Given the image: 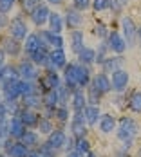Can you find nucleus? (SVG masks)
<instances>
[{
    "label": "nucleus",
    "mask_w": 141,
    "mask_h": 157,
    "mask_svg": "<svg viewBox=\"0 0 141 157\" xmlns=\"http://www.w3.org/2000/svg\"><path fill=\"white\" fill-rule=\"evenodd\" d=\"M123 65H125V56H123V54H114V56L109 54L103 62L100 63L101 72H105V74H112V72L123 69Z\"/></svg>",
    "instance_id": "nucleus-17"
},
{
    "label": "nucleus",
    "mask_w": 141,
    "mask_h": 157,
    "mask_svg": "<svg viewBox=\"0 0 141 157\" xmlns=\"http://www.w3.org/2000/svg\"><path fill=\"white\" fill-rule=\"evenodd\" d=\"M15 4H16V0H0V13H4V15L11 13Z\"/></svg>",
    "instance_id": "nucleus-46"
},
{
    "label": "nucleus",
    "mask_w": 141,
    "mask_h": 157,
    "mask_svg": "<svg viewBox=\"0 0 141 157\" xmlns=\"http://www.w3.org/2000/svg\"><path fill=\"white\" fill-rule=\"evenodd\" d=\"M71 116H72V110H71V107L58 105V107H56V110H54V123H56V126L65 128V126L69 125V121H71Z\"/></svg>",
    "instance_id": "nucleus-29"
},
{
    "label": "nucleus",
    "mask_w": 141,
    "mask_h": 157,
    "mask_svg": "<svg viewBox=\"0 0 141 157\" xmlns=\"http://www.w3.org/2000/svg\"><path fill=\"white\" fill-rule=\"evenodd\" d=\"M141 134V125L139 121L132 116H121L118 117V128H116V134L114 137L119 143L123 141H136Z\"/></svg>",
    "instance_id": "nucleus-2"
},
{
    "label": "nucleus",
    "mask_w": 141,
    "mask_h": 157,
    "mask_svg": "<svg viewBox=\"0 0 141 157\" xmlns=\"http://www.w3.org/2000/svg\"><path fill=\"white\" fill-rule=\"evenodd\" d=\"M7 126H9V137L15 139V141H20L27 130V126L24 125V121L20 119V116H11L9 121H7Z\"/></svg>",
    "instance_id": "nucleus-19"
},
{
    "label": "nucleus",
    "mask_w": 141,
    "mask_h": 157,
    "mask_svg": "<svg viewBox=\"0 0 141 157\" xmlns=\"http://www.w3.org/2000/svg\"><path fill=\"white\" fill-rule=\"evenodd\" d=\"M49 49L47 45H44L42 44V40H40V36H38V33H29L27 34V38L24 40V56H29V54H33L34 51H38V49Z\"/></svg>",
    "instance_id": "nucleus-22"
},
{
    "label": "nucleus",
    "mask_w": 141,
    "mask_h": 157,
    "mask_svg": "<svg viewBox=\"0 0 141 157\" xmlns=\"http://www.w3.org/2000/svg\"><path fill=\"white\" fill-rule=\"evenodd\" d=\"M112 157H134V152H128V150H123L121 146H116L112 152Z\"/></svg>",
    "instance_id": "nucleus-50"
},
{
    "label": "nucleus",
    "mask_w": 141,
    "mask_h": 157,
    "mask_svg": "<svg viewBox=\"0 0 141 157\" xmlns=\"http://www.w3.org/2000/svg\"><path fill=\"white\" fill-rule=\"evenodd\" d=\"M36 83L40 87V92H45V90H51V89H58L63 83V79L58 71H44Z\"/></svg>",
    "instance_id": "nucleus-7"
},
{
    "label": "nucleus",
    "mask_w": 141,
    "mask_h": 157,
    "mask_svg": "<svg viewBox=\"0 0 141 157\" xmlns=\"http://www.w3.org/2000/svg\"><path fill=\"white\" fill-rule=\"evenodd\" d=\"M87 96H85V89H76L71 94V110L72 112H83V109L87 107Z\"/></svg>",
    "instance_id": "nucleus-24"
},
{
    "label": "nucleus",
    "mask_w": 141,
    "mask_h": 157,
    "mask_svg": "<svg viewBox=\"0 0 141 157\" xmlns=\"http://www.w3.org/2000/svg\"><path fill=\"white\" fill-rule=\"evenodd\" d=\"M62 157H85L83 154H80L76 150H71V152H67V154H62Z\"/></svg>",
    "instance_id": "nucleus-53"
},
{
    "label": "nucleus",
    "mask_w": 141,
    "mask_h": 157,
    "mask_svg": "<svg viewBox=\"0 0 141 157\" xmlns=\"http://www.w3.org/2000/svg\"><path fill=\"white\" fill-rule=\"evenodd\" d=\"M74 144H76V139H74V137H72L71 134H67V139H65V144H63L62 154H67V152L74 150Z\"/></svg>",
    "instance_id": "nucleus-49"
},
{
    "label": "nucleus",
    "mask_w": 141,
    "mask_h": 157,
    "mask_svg": "<svg viewBox=\"0 0 141 157\" xmlns=\"http://www.w3.org/2000/svg\"><path fill=\"white\" fill-rule=\"evenodd\" d=\"M69 45H71V51L74 54H78L81 49L85 47V34L81 29H72L69 33Z\"/></svg>",
    "instance_id": "nucleus-27"
},
{
    "label": "nucleus",
    "mask_w": 141,
    "mask_h": 157,
    "mask_svg": "<svg viewBox=\"0 0 141 157\" xmlns=\"http://www.w3.org/2000/svg\"><path fill=\"white\" fill-rule=\"evenodd\" d=\"M123 7H125V6H123L119 0H109V9L114 13V15H121Z\"/></svg>",
    "instance_id": "nucleus-48"
},
{
    "label": "nucleus",
    "mask_w": 141,
    "mask_h": 157,
    "mask_svg": "<svg viewBox=\"0 0 141 157\" xmlns=\"http://www.w3.org/2000/svg\"><path fill=\"white\" fill-rule=\"evenodd\" d=\"M0 96H2V101H18L22 96L18 90V79H11V81H6L0 85Z\"/></svg>",
    "instance_id": "nucleus-18"
},
{
    "label": "nucleus",
    "mask_w": 141,
    "mask_h": 157,
    "mask_svg": "<svg viewBox=\"0 0 141 157\" xmlns=\"http://www.w3.org/2000/svg\"><path fill=\"white\" fill-rule=\"evenodd\" d=\"M134 157H141V144L136 148V150H134Z\"/></svg>",
    "instance_id": "nucleus-58"
},
{
    "label": "nucleus",
    "mask_w": 141,
    "mask_h": 157,
    "mask_svg": "<svg viewBox=\"0 0 141 157\" xmlns=\"http://www.w3.org/2000/svg\"><path fill=\"white\" fill-rule=\"evenodd\" d=\"M69 134H71L74 139L87 137V136L91 134V128H89L87 121H85L83 112H72L71 121H69Z\"/></svg>",
    "instance_id": "nucleus-4"
},
{
    "label": "nucleus",
    "mask_w": 141,
    "mask_h": 157,
    "mask_svg": "<svg viewBox=\"0 0 141 157\" xmlns=\"http://www.w3.org/2000/svg\"><path fill=\"white\" fill-rule=\"evenodd\" d=\"M2 152L7 157H27L31 150L22 141H15L11 137H6V139H2Z\"/></svg>",
    "instance_id": "nucleus-6"
},
{
    "label": "nucleus",
    "mask_w": 141,
    "mask_h": 157,
    "mask_svg": "<svg viewBox=\"0 0 141 157\" xmlns=\"http://www.w3.org/2000/svg\"><path fill=\"white\" fill-rule=\"evenodd\" d=\"M9 117H11V112L7 110L6 103L0 99V123H7V121H9Z\"/></svg>",
    "instance_id": "nucleus-47"
},
{
    "label": "nucleus",
    "mask_w": 141,
    "mask_h": 157,
    "mask_svg": "<svg viewBox=\"0 0 141 157\" xmlns=\"http://www.w3.org/2000/svg\"><path fill=\"white\" fill-rule=\"evenodd\" d=\"M65 45V40H63L62 34H56V33H53L51 34V42H49V47L51 49H63Z\"/></svg>",
    "instance_id": "nucleus-44"
},
{
    "label": "nucleus",
    "mask_w": 141,
    "mask_h": 157,
    "mask_svg": "<svg viewBox=\"0 0 141 157\" xmlns=\"http://www.w3.org/2000/svg\"><path fill=\"white\" fill-rule=\"evenodd\" d=\"M119 2H121L123 6H128V4H130V0H119Z\"/></svg>",
    "instance_id": "nucleus-59"
},
{
    "label": "nucleus",
    "mask_w": 141,
    "mask_h": 157,
    "mask_svg": "<svg viewBox=\"0 0 141 157\" xmlns=\"http://www.w3.org/2000/svg\"><path fill=\"white\" fill-rule=\"evenodd\" d=\"M125 109H128V112H132V114L141 116V90L139 89H134V90H130L127 94V107Z\"/></svg>",
    "instance_id": "nucleus-26"
},
{
    "label": "nucleus",
    "mask_w": 141,
    "mask_h": 157,
    "mask_svg": "<svg viewBox=\"0 0 141 157\" xmlns=\"http://www.w3.org/2000/svg\"><path fill=\"white\" fill-rule=\"evenodd\" d=\"M6 56H7V54H6V52L2 51V47H0V67L6 65Z\"/></svg>",
    "instance_id": "nucleus-55"
},
{
    "label": "nucleus",
    "mask_w": 141,
    "mask_h": 157,
    "mask_svg": "<svg viewBox=\"0 0 141 157\" xmlns=\"http://www.w3.org/2000/svg\"><path fill=\"white\" fill-rule=\"evenodd\" d=\"M85 96H87V103H89V105H101V101H103V94L94 87L92 81H91L89 87L85 89Z\"/></svg>",
    "instance_id": "nucleus-36"
},
{
    "label": "nucleus",
    "mask_w": 141,
    "mask_h": 157,
    "mask_svg": "<svg viewBox=\"0 0 141 157\" xmlns=\"http://www.w3.org/2000/svg\"><path fill=\"white\" fill-rule=\"evenodd\" d=\"M18 90L20 96H27L33 92H40V87L36 81H25V79H18Z\"/></svg>",
    "instance_id": "nucleus-37"
},
{
    "label": "nucleus",
    "mask_w": 141,
    "mask_h": 157,
    "mask_svg": "<svg viewBox=\"0 0 141 157\" xmlns=\"http://www.w3.org/2000/svg\"><path fill=\"white\" fill-rule=\"evenodd\" d=\"M138 45L141 49V25H138Z\"/></svg>",
    "instance_id": "nucleus-57"
},
{
    "label": "nucleus",
    "mask_w": 141,
    "mask_h": 157,
    "mask_svg": "<svg viewBox=\"0 0 141 157\" xmlns=\"http://www.w3.org/2000/svg\"><path fill=\"white\" fill-rule=\"evenodd\" d=\"M11 79H20L18 67H16V63H6L4 67H0V85L6 81H11Z\"/></svg>",
    "instance_id": "nucleus-30"
},
{
    "label": "nucleus",
    "mask_w": 141,
    "mask_h": 157,
    "mask_svg": "<svg viewBox=\"0 0 141 157\" xmlns=\"http://www.w3.org/2000/svg\"><path fill=\"white\" fill-rule=\"evenodd\" d=\"M47 6H53V7H60V6H63L65 4V0H44Z\"/></svg>",
    "instance_id": "nucleus-52"
},
{
    "label": "nucleus",
    "mask_w": 141,
    "mask_h": 157,
    "mask_svg": "<svg viewBox=\"0 0 141 157\" xmlns=\"http://www.w3.org/2000/svg\"><path fill=\"white\" fill-rule=\"evenodd\" d=\"M42 101H44V109H56L60 105L58 89H51V90L42 92Z\"/></svg>",
    "instance_id": "nucleus-33"
},
{
    "label": "nucleus",
    "mask_w": 141,
    "mask_h": 157,
    "mask_svg": "<svg viewBox=\"0 0 141 157\" xmlns=\"http://www.w3.org/2000/svg\"><path fill=\"white\" fill-rule=\"evenodd\" d=\"M63 22H65V27L72 31V29H80V27L83 25L85 18H83V13H81V11L74 9V7L71 6V7H67L65 13H63Z\"/></svg>",
    "instance_id": "nucleus-16"
},
{
    "label": "nucleus",
    "mask_w": 141,
    "mask_h": 157,
    "mask_svg": "<svg viewBox=\"0 0 141 157\" xmlns=\"http://www.w3.org/2000/svg\"><path fill=\"white\" fill-rule=\"evenodd\" d=\"M49 15H51V7L47 6L45 2H42V4H40V6H36V7H34L27 16H29V20L33 22V25H34V27L42 29L44 25H47Z\"/></svg>",
    "instance_id": "nucleus-13"
},
{
    "label": "nucleus",
    "mask_w": 141,
    "mask_h": 157,
    "mask_svg": "<svg viewBox=\"0 0 141 157\" xmlns=\"http://www.w3.org/2000/svg\"><path fill=\"white\" fill-rule=\"evenodd\" d=\"M49 51H51V49H45V47L38 49V51H34L33 54L25 56V58H29L36 67H42V69H44V67H45V63L49 62Z\"/></svg>",
    "instance_id": "nucleus-34"
},
{
    "label": "nucleus",
    "mask_w": 141,
    "mask_h": 157,
    "mask_svg": "<svg viewBox=\"0 0 141 157\" xmlns=\"http://www.w3.org/2000/svg\"><path fill=\"white\" fill-rule=\"evenodd\" d=\"M36 150H38V152L42 154V157H60V155H62L60 152L53 150V148H51V146H49V144H47L45 141H42V144H40V146H38Z\"/></svg>",
    "instance_id": "nucleus-41"
},
{
    "label": "nucleus",
    "mask_w": 141,
    "mask_h": 157,
    "mask_svg": "<svg viewBox=\"0 0 141 157\" xmlns=\"http://www.w3.org/2000/svg\"><path fill=\"white\" fill-rule=\"evenodd\" d=\"M65 139H67V130H65V128H60V126H56V128L47 136L44 141H45L53 150H56V152H60V154H62L63 144H65Z\"/></svg>",
    "instance_id": "nucleus-15"
},
{
    "label": "nucleus",
    "mask_w": 141,
    "mask_h": 157,
    "mask_svg": "<svg viewBox=\"0 0 141 157\" xmlns=\"http://www.w3.org/2000/svg\"><path fill=\"white\" fill-rule=\"evenodd\" d=\"M16 116H20V119L24 121V125L27 126V128H33V130H36V126H38V121H40V117H42V112H36V110H29V109H22L18 110V114Z\"/></svg>",
    "instance_id": "nucleus-20"
},
{
    "label": "nucleus",
    "mask_w": 141,
    "mask_h": 157,
    "mask_svg": "<svg viewBox=\"0 0 141 157\" xmlns=\"http://www.w3.org/2000/svg\"><path fill=\"white\" fill-rule=\"evenodd\" d=\"M0 152H2V139H0Z\"/></svg>",
    "instance_id": "nucleus-61"
},
{
    "label": "nucleus",
    "mask_w": 141,
    "mask_h": 157,
    "mask_svg": "<svg viewBox=\"0 0 141 157\" xmlns=\"http://www.w3.org/2000/svg\"><path fill=\"white\" fill-rule=\"evenodd\" d=\"M116 128H118V117L110 112H103L98 121V134L103 137H110L116 134Z\"/></svg>",
    "instance_id": "nucleus-8"
},
{
    "label": "nucleus",
    "mask_w": 141,
    "mask_h": 157,
    "mask_svg": "<svg viewBox=\"0 0 141 157\" xmlns=\"http://www.w3.org/2000/svg\"><path fill=\"white\" fill-rule=\"evenodd\" d=\"M76 58H78V60H76L78 63H83V65H87V67H92L94 63H96V49L85 45V47L76 54Z\"/></svg>",
    "instance_id": "nucleus-32"
},
{
    "label": "nucleus",
    "mask_w": 141,
    "mask_h": 157,
    "mask_svg": "<svg viewBox=\"0 0 141 157\" xmlns=\"http://www.w3.org/2000/svg\"><path fill=\"white\" fill-rule=\"evenodd\" d=\"M107 45L110 49V54H123L127 51V42L123 38V34L116 29H112L107 36Z\"/></svg>",
    "instance_id": "nucleus-14"
},
{
    "label": "nucleus",
    "mask_w": 141,
    "mask_h": 157,
    "mask_svg": "<svg viewBox=\"0 0 141 157\" xmlns=\"http://www.w3.org/2000/svg\"><path fill=\"white\" fill-rule=\"evenodd\" d=\"M85 157H101V154H100V152H98V150H89V152H87V154H85Z\"/></svg>",
    "instance_id": "nucleus-54"
},
{
    "label": "nucleus",
    "mask_w": 141,
    "mask_h": 157,
    "mask_svg": "<svg viewBox=\"0 0 141 157\" xmlns=\"http://www.w3.org/2000/svg\"><path fill=\"white\" fill-rule=\"evenodd\" d=\"M20 141L24 143L29 150H36L40 144H42V141H44V137L38 134V130H33V128H27L25 130V134H24V137L20 139Z\"/></svg>",
    "instance_id": "nucleus-28"
},
{
    "label": "nucleus",
    "mask_w": 141,
    "mask_h": 157,
    "mask_svg": "<svg viewBox=\"0 0 141 157\" xmlns=\"http://www.w3.org/2000/svg\"><path fill=\"white\" fill-rule=\"evenodd\" d=\"M47 25H49V29H51L53 33H56V34H62L63 27H65L63 15H62V13H58V11H51L49 20H47Z\"/></svg>",
    "instance_id": "nucleus-31"
},
{
    "label": "nucleus",
    "mask_w": 141,
    "mask_h": 157,
    "mask_svg": "<svg viewBox=\"0 0 141 157\" xmlns=\"http://www.w3.org/2000/svg\"><path fill=\"white\" fill-rule=\"evenodd\" d=\"M92 9L94 13H101L109 9V0H92Z\"/></svg>",
    "instance_id": "nucleus-45"
},
{
    "label": "nucleus",
    "mask_w": 141,
    "mask_h": 157,
    "mask_svg": "<svg viewBox=\"0 0 141 157\" xmlns=\"http://www.w3.org/2000/svg\"><path fill=\"white\" fill-rule=\"evenodd\" d=\"M7 33H9V36H13V38L20 40V42H24L31 31H29V25H27V22L24 20V16L16 15V16H13V18L9 20Z\"/></svg>",
    "instance_id": "nucleus-5"
},
{
    "label": "nucleus",
    "mask_w": 141,
    "mask_h": 157,
    "mask_svg": "<svg viewBox=\"0 0 141 157\" xmlns=\"http://www.w3.org/2000/svg\"><path fill=\"white\" fill-rule=\"evenodd\" d=\"M27 157H42V154H40L38 150H31V152H29V155H27Z\"/></svg>",
    "instance_id": "nucleus-56"
},
{
    "label": "nucleus",
    "mask_w": 141,
    "mask_h": 157,
    "mask_svg": "<svg viewBox=\"0 0 141 157\" xmlns=\"http://www.w3.org/2000/svg\"><path fill=\"white\" fill-rule=\"evenodd\" d=\"M65 65H67L65 49H51L49 51V62L45 63L44 71H62Z\"/></svg>",
    "instance_id": "nucleus-11"
},
{
    "label": "nucleus",
    "mask_w": 141,
    "mask_h": 157,
    "mask_svg": "<svg viewBox=\"0 0 141 157\" xmlns=\"http://www.w3.org/2000/svg\"><path fill=\"white\" fill-rule=\"evenodd\" d=\"M18 67V74H20V79H25V81H38L40 78V71L34 63L29 60V58H22L20 62L16 63Z\"/></svg>",
    "instance_id": "nucleus-9"
},
{
    "label": "nucleus",
    "mask_w": 141,
    "mask_h": 157,
    "mask_svg": "<svg viewBox=\"0 0 141 157\" xmlns=\"http://www.w3.org/2000/svg\"><path fill=\"white\" fill-rule=\"evenodd\" d=\"M101 114H103V112H101V107H100V105H87V107L83 109L85 121H87V125H89L91 130L98 126V121H100Z\"/></svg>",
    "instance_id": "nucleus-25"
},
{
    "label": "nucleus",
    "mask_w": 141,
    "mask_h": 157,
    "mask_svg": "<svg viewBox=\"0 0 141 157\" xmlns=\"http://www.w3.org/2000/svg\"><path fill=\"white\" fill-rule=\"evenodd\" d=\"M110 83H112V92L114 94H123V92H127L128 83H130V72L127 69H119V71L112 72Z\"/></svg>",
    "instance_id": "nucleus-10"
},
{
    "label": "nucleus",
    "mask_w": 141,
    "mask_h": 157,
    "mask_svg": "<svg viewBox=\"0 0 141 157\" xmlns=\"http://www.w3.org/2000/svg\"><path fill=\"white\" fill-rule=\"evenodd\" d=\"M7 25H9V18H7V15H4V13H0V29H7Z\"/></svg>",
    "instance_id": "nucleus-51"
},
{
    "label": "nucleus",
    "mask_w": 141,
    "mask_h": 157,
    "mask_svg": "<svg viewBox=\"0 0 141 157\" xmlns=\"http://www.w3.org/2000/svg\"><path fill=\"white\" fill-rule=\"evenodd\" d=\"M0 47L2 51L7 54V56H11V58H18L22 52H24V42H20V40H16L13 36H4V38H0Z\"/></svg>",
    "instance_id": "nucleus-12"
},
{
    "label": "nucleus",
    "mask_w": 141,
    "mask_h": 157,
    "mask_svg": "<svg viewBox=\"0 0 141 157\" xmlns=\"http://www.w3.org/2000/svg\"><path fill=\"white\" fill-rule=\"evenodd\" d=\"M62 79L71 92L76 89H87L92 81V69L78 62H67L62 69Z\"/></svg>",
    "instance_id": "nucleus-1"
},
{
    "label": "nucleus",
    "mask_w": 141,
    "mask_h": 157,
    "mask_svg": "<svg viewBox=\"0 0 141 157\" xmlns=\"http://www.w3.org/2000/svg\"><path fill=\"white\" fill-rule=\"evenodd\" d=\"M71 6L83 13V11H89L92 7V0H71Z\"/></svg>",
    "instance_id": "nucleus-43"
},
{
    "label": "nucleus",
    "mask_w": 141,
    "mask_h": 157,
    "mask_svg": "<svg viewBox=\"0 0 141 157\" xmlns=\"http://www.w3.org/2000/svg\"><path fill=\"white\" fill-rule=\"evenodd\" d=\"M92 85L103 96H107V94L112 92V83H110V78H109V74H105V72H96V74H92Z\"/></svg>",
    "instance_id": "nucleus-23"
},
{
    "label": "nucleus",
    "mask_w": 141,
    "mask_h": 157,
    "mask_svg": "<svg viewBox=\"0 0 141 157\" xmlns=\"http://www.w3.org/2000/svg\"><path fill=\"white\" fill-rule=\"evenodd\" d=\"M109 33H110V29L103 24V22H98V24L94 25V34L98 36V40H107Z\"/></svg>",
    "instance_id": "nucleus-42"
},
{
    "label": "nucleus",
    "mask_w": 141,
    "mask_h": 157,
    "mask_svg": "<svg viewBox=\"0 0 141 157\" xmlns=\"http://www.w3.org/2000/svg\"><path fill=\"white\" fill-rule=\"evenodd\" d=\"M0 157H7V155H6V154H4V152H0Z\"/></svg>",
    "instance_id": "nucleus-60"
},
{
    "label": "nucleus",
    "mask_w": 141,
    "mask_h": 157,
    "mask_svg": "<svg viewBox=\"0 0 141 157\" xmlns=\"http://www.w3.org/2000/svg\"><path fill=\"white\" fill-rule=\"evenodd\" d=\"M20 103L24 109L29 110H36V112H42L44 109V101H42V92H33V94L22 96L20 98Z\"/></svg>",
    "instance_id": "nucleus-21"
},
{
    "label": "nucleus",
    "mask_w": 141,
    "mask_h": 157,
    "mask_svg": "<svg viewBox=\"0 0 141 157\" xmlns=\"http://www.w3.org/2000/svg\"><path fill=\"white\" fill-rule=\"evenodd\" d=\"M119 25H121V34L127 42V49H134L138 45V25H136L134 18L123 15L119 20Z\"/></svg>",
    "instance_id": "nucleus-3"
},
{
    "label": "nucleus",
    "mask_w": 141,
    "mask_h": 157,
    "mask_svg": "<svg viewBox=\"0 0 141 157\" xmlns=\"http://www.w3.org/2000/svg\"><path fill=\"white\" fill-rule=\"evenodd\" d=\"M74 150L80 152V154H83V155H85L89 150H92V141H91V137L87 136V137H80V139H76Z\"/></svg>",
    "instance_id": "nucleus-39"
},
{
    "label": "nucleus",
    "mask_w": 141,
    "mask_h": 157,
    "mask_svg": "<svg viewBox=\"0 0 141 157\" xmlns=\"http://www.w3.org/2000/svg\"><path fill=\"white\" fill-rule=\"evenodd\" d=\"M56 128V123H54V119H51V117H45V116H42L40 117V121H38V126H36V130H38V134L45 139L47 136L53 132Z\"/></svg>",
    "instance_id": "nucleus-35"
},
{
    "label": "nucleus",
    "mask_w": 141,
    "mask_h": 157,
    "mask_svg": "<svg viewBox=\"0 0 141 157\" xmlns=\"http://www.w3.org/2000/svg\"><path fill=\"white\" fill-rule=\"evenodd\" d=\"M109 54H110V49H109V45H107V40H100L98 49H96V63L100 65Z\"/></svg>",
    "instance_id": "nucleus-38"
},
{
    "label": "nucleus",
    "mask_w": 141,
    "mask_h": 157,
    "mask_svg": "<svg viewBox=\"0 0 141 157\" xmlns=\"http://www.w3.org/2000/svg\"><path fill=\"white\" fill-rule=\"evenodd\" d=\"M44 0H18V4H20V9L25 13V15H29L33 9L36 7V6H40Z\"/></svg>",
    "instance_id": "nucleus-40"
}]
</instances>
